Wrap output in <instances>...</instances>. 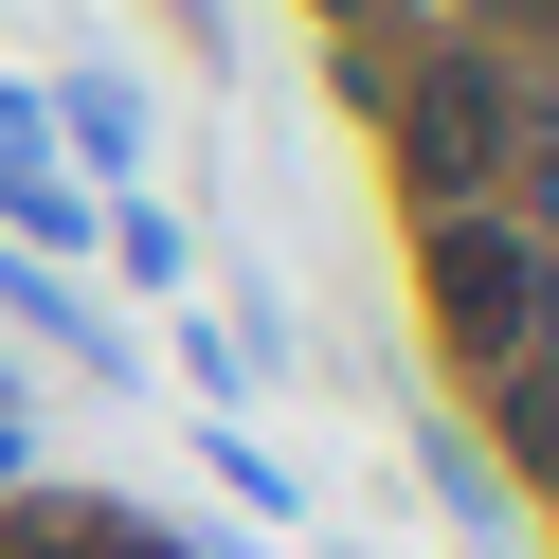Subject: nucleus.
Wrapping results in <instances>:
<instances>
[{"label":"nucleus","instance_id":"obj_1","mask_svg":"<svg viewBox=\"0 0 559 559\" xmlns=\"http://www.w3.org/2000/svg\"><path fill=\"white\" fill-rule=\"evenodd\" d=\"M506 73H487V55H433V73H415L397 91V163H415V181H433V199H469L487 181V163H506Z\"/></svg>","mask_w":559,"mask_h":559},{"label":"nucleus","instance_id":"obj_2","mask_svg":"<svg viewBox=\"0 0 559 559\" xmlns=\"http://www.w3.org/2000/svg\"><path fill=\"white\" fill-rule=\"evenodd\" d=\"M433 307H451V343H487V361H506V343L559 307V253H523L506 217H451V235H433Z\"/></svg>","mask_w":559,"mask_h":559},{"label":"nucleus","instance_id":"obj_3","mask_svg":"<svg viewBox=\"0 0 559 559\" xmlns=\"http://www.w3.org/2000/svg\"><path fill=\"white\" fill-rule=\"evenodd\" d=\"M506 433H523V451L559 469V361H523V379H506Z\"/></svg>","mask_w":559,"mask_h":559}]
</instances>
